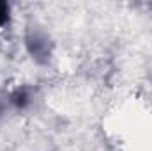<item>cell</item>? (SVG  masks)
Here are the masks:
<instances>
[{"mask_svg": "<svg viewBox=\"0 0 152 151\" xmlns=\"http://www.w3.org/2000/svg\"><path fill=\"white\" fill-rule=\"evenodd\" d=\"M27 46H28L30 53H32L37 61H41V62H44V61L48 59V55H50L46 41L41 39L39 36H30V38L27 39Z\"/></svg>", "mask_w": 152, "mask_h": 151, "instance_id": "1", "label": "cell"}, {"mask_svg": "<svg viewBox=\"0 0 152 151\" xmlns=\"http://www.w3.org/2000/svg\"><path fill=\"white\" fill-rule=\"evenodd\" d=\"M11 103H12L14 107H18V109L27 107V105H28V94H27V91H25V89L16 91V93L11 96Z\"/></svg>", "mask_w": 152, "mask_h": 151, "instance_id": "2", "label": "cell"}, {"mask_svg": "<svg viewBox=\"0 0 152 151\" xmlns=\"http://www.w3.org/2000/svg\"><path fill=\"white\" fill-rule=\"evenodd\" d=\"M9 21V5L5 2H0V27H4Z\"/></svg>", "mask_w": 152, "mask_h": 151, "instance_id": "3", "label": "cell"}, {"mask_svg": "<svg viewBox=\"0 0 152 151\" xmlns=\"http://www.w3.org/2000/svg\"><path fill=\"white\" fill-rule=\"evenodd\" d=\"M0 114H2V105H0Z\"/></svg>", "mask_w": 152, "mask_h": 151, "instance_id": "4", "label": "cell"}]
</instances>
